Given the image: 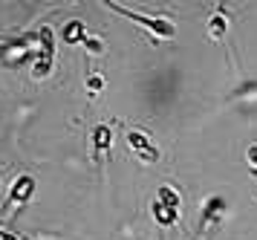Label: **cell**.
Instances as JSON below:
<instances>
[{
  "label": "cell",
  "instance_id": "5b68a950",
  "mask_svg": "<svg viewBox=\"0 0 257 240\" xmlns=\"http://www.w3.org/2000/svg\"><path fill=\"white\" fill-rule=\"evenodd\" d=\"M110 145H113V130L107 125H95L93 127V150H95V156L101 159L107 150H110Z\"/></svg>",
  "mask_w": 257,
  "mask_h": 240
},
{
  "label": "cell",
  "instance_id": "5bb4252c",
  "mask_svg": "<svg viewBox=\"0 0 257 240\" xmlns=\"http://www.w3.org/2000/svg\"><path fill=\"white\" fill-rule=\"evenodd\" d=\"M245 159L257 168V145H248V150H245Z\"/></svg>",
  "mask_w": 257,
  "mask_h": 240
},
{
  "label": "cell",
  "instance_id": "277c9868",
  "mask_svg": "<svg viewBox=\"0 0 257 240\" xmlns=\"http://www.w3.org/2000/svg\"><path fill=\"white\" fill-rule=\"evenodd\" d=\"M225 214V200L220 194H211L202 206V223H220Z\"/></svg>",
  "mask_w": 257,
  "mask_h": 240
},
{
  "label": "cell",
  "instance_id": "8fae6325",
  "mask_svg": "<svg viewBox=\"0 0 257 240\" xmlns=\"http://www.w3.org/2000/svg\"><path fill=\"white\" fill-rule=\"evenodd\" d=\"M81 46L90 52V55H104V41L98 38V35H87L81 41Z\"/></svg>",
  "mask_w": 257,
  "mask_h": 240
},
{
  "label": "cell",
  "instance_id": "7c38bea8",
  "mask_svg": "<svg viewBox=\"0 0 257 240\" xmlns=\"http://www.w3.org/2000/svg\"><path fill=\"white\" fill-rule=\"evenodd\" d=\"M41 49H44V61H52V29L49 26H44L41 29Z\"/></svg>",
  "mask_w": 257,
  "mask_h": 240
},
{
  "label": "cell",
  "instance_id": "6da1fadb",
  "mask_svg": "<svg viewBox=\"0 0 257 240\" xmlns=\"http://www.w3.org/2000/svg\"><path fill=\"white\" fill-rule=\"evenodd\" d=\"M107 9H113V12H118L121 18H127V21H133V23H139L142 29H148V32H151L153 41H165V38H174V35H176V23L171 21V18H151V15H142V12L130 9V6L113 3V0L107 3Z\"/></svg>",
  "mask_w": 257,
  "mask_h": 240
},
{
  "label": "cell",
  "instance_id": "8992f818",
  "mask_svg": "<svg viewBox=\"0 0 257 240\" xmlns=\"http://www.w3.org/2000/svg\"><path fill=\"white\" fill-rule=\"evenodd\" d=\"M151 214H153V220H156L159 226H174L176 220H179V211L171 208V206H165V203H159V200H153Z\"/></svg>",
  "mask_w": 257,
  "mask_h": 240
},
{
  "label": "cell",
  "instance_id": "3957f363",
  "mask_svg": "<svg viewBox=\"0 0 257 240\" xmlns=\"http://www.w3.org/2000/svg\"><path fill=\"white\" fill-rule=\"evenodd\" d=\"M32 194H35V180H32L29 174H21V177L12 183L9 197H6V208L24 206V203H29V200H32Z\"/></svg>",
  "mask_w": 257,
  "mask_h": 240
},
{
  "label": "cell",
  "instance_id": "30bf717a",
  "mask_svg": "<svg viewBox=\"0 0 257 240\" xmlns=\"http://www.w3.org/2000/svg\"><path fill=\"white\" fill-rule=\"evenodd\" d=\"M52 75V61H44V58H35V64H32V78L35 81H44Z\"/></svg>",
  "mask_w": 257,
  "mask_h": 240
},
{
  "label": "cell",
  "instance_id": "7a4b0ae2",
  "mask_svg": "<svg viewBox=\"0 0 257 240\" xmlns=\"http://www.w3.org/2000/svg\"><path fill=\"white\" fill-rule=\"evenodd\" d=\"M124 139H127V145L136 150L145 162H159V148H156V142H153L151 133H145L139 127H127V130H124Z\"/></svg>",
  "mask_w": 257,
  "mask_h": 240
},
{
  "label": "cell",
  "instance_id": "9a60e30c",
  "mask_svg": "<svg viewBox=\"0 0 257 240\" xmlns=\"http://www.w3.org/2000/svg\"><path fill=\"white\" fill-rule=\"evenodd\" d=\"M0 240H21L15 231H6V229H0Z\"/></svg>",
  "mask_w": 257,
  "mask_h": 240
},
{
  "label": "cell",
  "instance_id": "52a82bcc",
  "mask_svg": "<svg viewBox=\"0 0 257 240\" xmlns=\"http://www.w3.org/2000/svg\"><path fill=\"white\" fill-rule=\"evenodd\" d=\"M225 32H228V18H225V12H214L208 21V35L214 38V41H220V38H225Z\"/></svg>",
  "mask_w": 257,
  "mask_h": 240
},
{
  "label": "cell",
  "instance_id": "9c48e42d",
  "mask_svg": "<svg viewBox=\"0 0 257 240\" xmlns=\"http://www.w3.org/2000/svg\"><path fill=\"white\" fill-rule=\"evenodd\" d=\"M156 200H159V203H165V206L176 208V211H179V206H182V197H179V191H174L171 185H159V188H156Z\"/></svg>",
  "mask_w": 257,
  "mask_h": 240
},
{
  "label": "cell",
  "instance_id": "ba28073f",
  "mask_svg": "<svg viewBox=\"0 0 257 240\" xmlns=\"http://www.w3.org/2000/svg\"><path fill=\"white\" fill-rule=\"evenodd\" d=\"M61 38H64V44H81L84 38H87V29H84L81 21H70L67 26H64Z\"/></svg>",
  "mask_w": 257,
  "mask_h": 240
},
{
  "label": "cell",
  "instance_id": "4fadbf2b",
  "mask_svg": "<svg viewBox=\"0 0 257 240\" xmlns=\"http://www.w3.org/2000/svg\"><path fill=\"white\" fill-rule=\"evenodd\" d=\"M87 90H90V96H98V93L104 90V78L101 75H90L87 78Z\"/></svg>",
  "mask_w": 257,
  "mask_h": 240
}]
</instances>
